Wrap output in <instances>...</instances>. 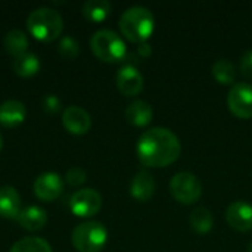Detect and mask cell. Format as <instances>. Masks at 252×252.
I'll return each mask as SVG.
<instances>
[{
	"instance_id": "1",
	"label": "cell",
	"mask_w": 252,
	"mask_h": 252,
	"mask_svg": "<svg viewBox=\"0 0 252 252\" xmlns=\"http://www.w3.org/2000/svg\"><path fill=\"white\" fill-rule=\"evenodd\" d=\"M136 152L145 167L164 168L176 162L182 154L179 137L165 127H154L143 131L137 140Z\"/></svg>"
},
{
	"instance_id": "2",
	"label": "cell",
	"mask_w": 252,
	"mask_h": 252,
	"mask_svg": "<svg viewBox=\"0 0 252 252\" xmlns=\"http://www.w3.org/2000/svg\"><path fill=\"white\" fill-rule=\"evenodd\" d=\"M120 30L130 41L143 43L155 30V16L145 6H131L120 16Z\"/></svg>"
},
{
	"instance_id": "3",
	"label": "cell",
	"mask_w": 252,
	"mask_h": 252,
	"mask_svg": "<svg viewBox=\"0 0 252 252\" xmlns=\"http://www.w3.org/2000/svg\"><path fill=\"white\" fill-rule=\"evenodd\" d=\"M27 27L35 38L41 41H52L61 35L63 19L53 7L41 6L30 12L27 18Z\"/></svg>"
},
{
	"instance_id": "4",
	"label": "cell",
	"mask_w": 252,
	"mask_h": 252,
	"mask_svg": "<svg viewBox=\"0 0 252 252\" xmlns=\"http://www.w3.org/2000/svg\"><path fill=\"white\" fill-rule=\"evenodd\" d=\"M90 47L93 53L105 62H118L127 55V46L124 40L109 28H100L94 31L90 38Z\"/></svg>"
},
{
	"instance_id": "5",
	"label": "cell",
	"mask_w": 252,
	"mask_h": 252,
	"mask_svg": "<svg viewBox=\"0 0 252 252\" xmlns=\"http://www.w3.org/2000/svg\"><path fill=\"white\" fill-rule=\"evenodd\" d=\"M71 241L78 252H99L108 241V230L100 221L89 220L74 227Z\"/></svg>"
},
{
	"instance_id": "6",
	"label": "cell",
	"mask_w": 252,
	"mask_h": 252,
	"mask_svg": "<svg viewBox=\"0 0 252 252\" xmlns=\"http://www.w3.org/2000/svg\"><path fill=\"white\" fill-rule=\"evenodd\" d=\"M170 192L177 202L192 205L202 196V183L195 174L189 171H180L176 173L170 180Z\"/></svg>"
},
{
	"instance_id": "7",
	"label": "cell",
	"mask_w": 252,
	"mask_h": 252,
	"mask_svg": "<svg viewBox=\"0 0 252 252\" xmlns=\"http://www.w3.org/2000/svg\"><path fill=\"white\" fill-rule=\"evenodd\" d=\"M227 106L238 118H252V84L245 81L235 83L227 94Z\"/></svg>"
},
{
	"instance_id": "8",
	"label": "cell",
	"mask_w": 252,
	"mask_h": 252,
	"mask_svg": "<svg viewBox=\"0 0 252 252\" xmlns=\"http://www.w3.org/2000/svg\"><path fill=\"white\" fill-rule=\"evenodd\" d=\"M102 196L96 189L83 188L69 196V210L78 217H92L99 213Z\"/></svg>"
},
{
	"instance_id": "9",
	"label": "cell",
	"mask_w": 252,
	"mask_h": 252,
	"mask_svg": "<svg viewBox=\"0 0 252 252\" xmlns=\"http://www.w3.org/2000/svg\"><path fill=\"white\" fill-rule=\"evenodd\" d=\"M226 221L236 232L252 230V204L247 201H235L226 210Z\"/></svg>"
},
{
	"instance_id": "10",
	"label": "cell",
	"mask_w": 252,
	"mask_h": 252,
	"mask_svg": "<svg viewBox=\"0 0 252 252\" xmlns=\"http://www.w3.org/2000/svg\"><path fill=\"white\" fill-rule=\"evenodd\" d=\"M117 86L124 96H136L143 90L145 78L134 65L127 63L117 72Z\"/></svg>"
},
{
	"instance_id": "11",
	"label": "cell",
	"mask_w": 252,
	"mask_h": 252,
	"mask_svg": "<svg viewBox=\"0 0 252 252\" xmlns=\"http://www.w3.org/2000/svg\"><path fill=\"white\" fill-rule=\"evenodd\" d=\"M34 193L43 201H53L56 199L63 190V180L58 173L46 171L41 173L32 185Z\"/></svg>"
},
{
	"instance_id": "12",
	"label": "cell",
	"mask_w": 252,
	"mask_h": 252,
	"mask_svg": "<svg viewBox=\"0 0 252 252\" xmlns=\"http://www.w3.org/2000/svg\"><path fill=\"white\" fill-rule=\"evenodd\" d=\"M62 123H63L65 128L74 134H84L92 127L90 114L78 105H71L63 109Z\"/></svg>"
},
{
	"instance_id": "13",
	"label": "cell",
	"mask_w": 252,
	"mask_h": 252,
	"mask_svg": "<svg viewBox=\"0 0 252 252\" xmlns=\"http://www.w3.org/2000/svg\"><path fill=\"white\" fill-rule=\"evenodd\" d=\"M155 193V179L148 171H139L130 183V195L140 201L146 202L149 201Z\"/></svg>"
},
{
	"instance_id": "14",
	"label": "cell",
	"mask_w": 252,
	"mask_h": 252,
	"mask_svg": "<svg viewBox=\"0 0 252 252\" xmlns=\"http://www.w3.org/2000/svg\"><path fill=\"white\" fill-rule=\"evenodd\" d=\"M25 105L16 99L4 100L0 105V124L4 127H16L25 118Z\"/></svg>"
},
{
	"instance_id": "15",
	"label": "cell",
	"mask_w": 252,
	"mask_h": 252,
	"mask_svg": "<svg viewBox=\"0 0 252 252\" xmlns=\"http://www.w3.org/2000/svg\"><path fill=\"white\" fill-rule=\"evenodd\" d=\"M126 118L130 124L136 127H145L148 126L154 118V109L146 100H133L126 108Z\"/></svg>"
},
{
	"instance_id": "16",
	"label": "cell",
	"mask_w": 252,
	"mask_h": 252,
	"mask_svg": "<svg viewBox=\"0 0 252 252\" xmlns=\"http://www.w3.org/2000/svg\"><path fill=\"white\" fill-rule=\"evenodd\" d=\"M21 211V196L18 190L10 186L4 185L0 188V216L7 219H16Z\"/></svg>"
},
{
	"instance_id": "17",
	"label": "cell",
	"mask_w": 252,
	"mask_h": 252,
	"mask_svg": "<svg viewBox=\"0 0 252 252\" xmlns=\"http://www.w3.org/2000/svg\"><path fill=\"white\" fill-rule=\"evenodd\" d=\"M19 224L27 230H38L47 221V213L38 205H28L22 208L18 214Z\"/></svg>"
},
{
	"instance_id": "18",
	"label": "cell",
	"mask_w": 252,
	"mask_h": 252,
	"mask_svg": "<svg viewBox=\"0 0 252 252\" xmlns=\"http://www.w3.org/2000/svg\"><path fill=\"white\" fill-rule=\"evenodd\" d=\"M12 68L21 77H31L40 69V59L35 53L27 50L18 56H13Z\"/></svg>"
},
{
	"instance_id": "19",
	"label": "cell",
	"mask_w": 252,
	"mask_h": 252,
	"mask_svg": "<svg viewBox=\"0 0 252 252\" xmlns=\"http://www.w3.org/2000/svg\"><path fill=\"white\" fill-rule=\"evenodd\" d=\"M189 223H190L192 230H195L198 235H207L211 232L214 226V217L208 208L198 207L190 213Z\"/></svg>"
},
{
	"instance_id": "20",
	"label": "cell",
	"mask_w": 252,
	"mask_h": 252,
	"mask_svg": "<svg viewBox=\"0 0 252 252\" xmlns=\"http://www.w3.org/2000/svg\"><path fill=\"white\" fill-rule=\"evenodd\" d=\"M111 3L108 0H86L83 3L81 12L83 15L93 22H100L108 18L111 13Z\"/></svg>"
},
{
	"instance_id": "21",
	"label": "cell",
	"mask_w": 252,
	"mask_h": 252,
	"mask_svg": "<svg viewBox=\"0 0 252 252\" xmlns=\"http://www.w3.org/2000/svg\"><path fill=\"white\" fill-rule=\"evenodd\" d=\"M211 72H213V77L220 84H223V86L235 84V80H236V66L229 59H217L213 63Z\"/></svg>"
},
{
	"instance_id": "22",
	"label": "cell",
	"mask_w": 252,
	"mask_h": 252,
	"mask_svg": "<svg viewBox=\"0 0 252 252\" xmlns=\"http://www.w3.org/2000/svg\"><path fill=\"white\" fill-rule=\"evenodd\" d=\"M9 252H53L50 244L43 239V238H37V236H28V238H22L19 241H16Z\"/></svg>"
},
{
	"instance_id": "23",
	"label": "cell",
	"mask_w": 252,
	"mask_h": 252,
	"mask_svg": "<svg viewBox=\"0 0 252 252\" xmlns=\"http://www.w3.org/2000/svg\"><path fill=\"white\" fill-rule=\"evenodd\" d=\"M4 47L13 56H18V55L27 52V47H28L27 34L24 31L18 30V28H13V30L7 31L6 35H4Z\"/></svg>"
},
{
	"instance_id": "24",
	"label": "cell",
	"mask_w": 252,
	"mask_h": 252,
	"mask_svg": "<svg viewBox=\"0 0 252 252\" xmlns=\"http://www.w3.org/2000/svg\"><path fill=\"white\" fill-rule=\"evenodd\" d=\"M58 52L65 59H74L80 53L78 41L72 35H63L58 43Z\"/></svg>"
},
{
	"instance_id": "25",
	"label": "cell",
	"mask_w": 252,
	"mask_h": 252,
	"mask_svg": "<svg viewBox=\"0 0 252 252\" xmlns=\"http://www.w3.org/2000/svg\"><path fill=\"white\" fill-rule=\"evenodd\" d=\"M66 182L71 185V186H80L81 183L86 182V171L81 168V167H71L68 171H66Z\"/></svg>"
},
{
	"instance_id": "26",
	"label": "cell",
	"mask_w": 252,
	"mask_h": 252,
	"mask_svg": "<svg viewBox=\"0 0 252 252\" xmlns=\"http://www.w3.org/2000/svg\"><path fill=\"white\" fill-rule=\"evenodd\" d=\"M239 68H241V72L244 77L247 78H252V49L247 50L241 61H239Z\"/></svg>"
},
{
	"instance_id": "27",
	"label": "cell",
	"mask_w": 252,
	"mask_h": 252,
	"mask_svg": "<svg viewBox=\"0 0 252 252\" xmlns=\"http://www.w3.org/2000/svg\"><path fill=\"white\" fill-rule=\"evenodd\" d=\"M43 108L49 114H56L61 109V99L55 94H47L43 97Z\"/></svg>"
},
{
	"instance_id": "28",
	"label": "cell",
	"mask_w": 252,
	"mask_h": 252,
	"mask_svg": "<svg viewBox=\"0 0 252 252\" xmlns=\"http://www.w3.org/2000/svg\"><path fill=\"white\" fill-rule=\"evenodd\" d=\"M137 53L140 58H148L151 56L152 53V47L148 41H143V43H139V47H137Z\"/></svg>"
},
{
	"instance_id": "29",
	"label": "cell",
	"mask_w": 252,
	"mask_h": 252,
	"mask_svg": "<svg viewBox=\"0 0 252 252\" xmlns=\"http://www.w3.org/2000/svg\"><path fill=\"white\" fill-rule=\"evenodd\" d=\"M1 146H3V136H1V133H0V149H1Z\"/></svg>"
},
{
	"instance_id": "30",
	"label": "cell",
	"mask_w": 252,
	"mask_h": 252,
	"mask_svg": "<svg viewBox=\"0 0 252 252\" xmlns=\"http://www.w3.org/2000/svg\"><path fill=\"white\" fill-rule=\"evenodd\" d=\"M247 252H252V242L250 244V245H248V251Z\"/></svg>"
}]
</instances>
